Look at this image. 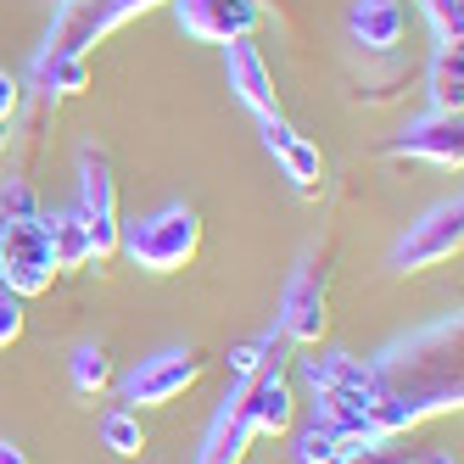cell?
Instances as JSON below:
<instances>
[{"mask_svg": "<svg viewBox=\"0 0 464 464\" xmlns=\"http://www.w3.org/2000/svg\"><path fill=\"white\" fill-rule=\"evenodd\" d=\"M409 28V6L403 0H353L347 6V34L363 51H397Z\"/></svg>", "mask_w": 464, "mask_h": 464, "instance_id": "9a60e30c", "label": "cell"}, {"mask_svg": "<svg viewBox=\"0 0 464 464\" xmlns=\"http://www.w3.org/2000/svg\"><path fill=\"white\" fill-rule=\"evenodd\" d=\"M56 246H51V224L45 213L34 218H0V285L12 296H45L56 285Z\"/></svg>", "mask_w": 464, "mask_h": 464, "instance_id": "3957f363", "label": "cell"}, {"mask_svg": "<svg viewBox=\"0 0 464 464\" xmlns=\"http://www.w3.org/2000/svg\"><path fill=\"white\" fill-rule=\"evenodd\" d=\"M224 73H229V90H236L241 107H252L257 118H275V112H280L275 73H269V62H263V51L252 45V34L224 45Z\"/></svg>", "mask_w": 464, "mask_h": 464, "instance_id": "7c38bea8", "label": "cell"}, {"mask_svg": "<svg viewBox=\"0 0 464 464\" xmlns=\"http://www.w3.org/2000/svg\"><path fill=\"white\" fill-rule=\"evenodd\" d=\"M17 102H23V90H17V79L0 68V146H6V129H12V118H17Z\"/></svg>", "mask_w": 464, "mask_h": 464, "instance_id": "d4e9b609", "label": "cell"}, {"mask_svg": "<svg viewBox=\"0 0 464 464\" xmlns=\"http://www.w3.org/2000/svg\"><path fill=\"white\" fill-rule=\"evenodd\" d=\"M342 464H403V459L386 453V448H370V453H353V459H342Z\"/></svg>", "mask_w": 464, "mask_h": 464, "instance_id": "484cf974", "label": "cell"}, {"mask_svg": "<svg viewBox=\"0 0 464 464\" xmlns=\"http://www.w3.org/2000/svg\"><path fill=\"white\" fill-rule=\"evenodd\" d=\"M40 202H34V185H28L23 174H6L0 179V218H34Z\"/></svg>", "mask_w": 464, "mask_h": 464, "instance_id": "603a6c76", "label": "cell"}, {"mask_svg": "<svg viewBox=\"0 0 464 464\" xmlns=\"http://www.w3.org/2000/svg\"><path fill=\"white\" fill-rule=\"evenodd\" d=\"M375 363V403L370 425L392 442L397 430H414L430 414H459L464 381H459V314L392 342Z\"/></svg>", "mask_w": 464, "mask_h": 464, "instance_id": "6da1fadb", "label": "cell"}, {"mask_svg": "<svg viewBox=\"0 0 464 464\" xmlns=\"http://www.w3.org/2000/svg\"><path fill=\"white\" fill-rule=\"evenodd\" d=\"M241 392H246V381L229 375L224 403H218V414H213V425H208L202 448H196V464H241L246 448L257 442V430H252V414H246V397H241Z\"/></svg>", "mask_w": 464, "mask_h": 464, "instance_id": "30bf717a", "label": "cell"}, {"mask_svg": "<svg viewBox=\"0 0 464 464\" xmlns=\"http://www.w3.org/2000/svg\"><path fill=\"white\" fill-rule=\"evenodd\" d=\"M79 218L90 229V263H107L118 252L123 236V218H118V179H112V162L102 151H79Z\"/></svg>", "mask_w": 464, "mask_h": 464, "instance_id": "277c9868", "label": "cell"}, {"mask_svg": "<svg viewBox=\"0 0 464 464\" xmlns=\"http://www.w3.org/2000/svg\"><path fill=\"white\" fill-rule=\"evenodd\" d=\"M23 296H12L6 285H0V353H6V347H17L23 342Z\"/></svg>", "mask_w": 464, "mask_h": 464, "instance_id": "cb8c5ba5", "label": "cell"}, {"mask_svg": "<svg viewBox=\"0 0 464 464\" xmlns=\"http://www.w3.org/2000/svg\"><path fill=\"white\" fill-rule=\"evenodd\" d=\"M0 464H28V453H23L17 442H6V437H0Z\"/></svg>", "mask_w": 464, "mask_h": 464, "instance_id": "4316f807", "label": "cell"}, {"mask_svg": "<svg viewBox=\"0 0 464 464\" xmlns=\"http://www.w3.org/2000/svg\"><path fill=\"white\" fill-rule=\"evenodd\" d=\"M102 442H107L118 459H140V453H146V425H140V409H129V403L107 409V414H102Z\"/></svg>", "mask_w": 464, "mask_h": 464, "instance_id": "44dd1931", "label": "cell"}, {"mask_svg": "<svg viewBox=\"0 0 464 464\" xmlns=\"http://www.w3.org/2000/svg\"><path fill=\"white\" fill-rule=\"evenodd\" d=\"M386 151L392 157H425V162H437V169H459L464 162V118L459 112H425Z\"/></svg>", "mask_w": 464, "mask_h": 464, "instance_id": "8fae6325", "label": "cell"}, {"mask_svg": "<svg viewBox=\"0 0 464 464\" xmlns=\"http://www.w3.org/2000/svg\"><path fill=\"white\" fill-rule=\"evenodd\" d=\"M118 252L146 275H179L185 263L202 252V218L185 202H169V208H157L135 224H123Z\"/></svg>", "mask_w": 464, "mask_h": 464, "instance_id": "7a4b0ae2", "label": "cell"}, {"mask_svg": "<svg viewBox=\"0 0 464 464\" xmlns=\"http://www.w3.org/2000/svg\"><path fill=\"white\" fill-rule=\"evenodd\" d=\"M464 246V202H437L420 224H409V236L392 246V269L397 275H414V269H437V263L459 257Z\"/></svg>", "mask_w": 464, "mask_h": 464, "instance_id": "8992f818", "label": "cell"}, {"mask_svg": "<svg viewBox=\"0 0 464 464\" xmlns=\"http://www.w3.org/2000/svg\"><path fill=\"white\" fill-rule=\"evenodd\" d=\"M303 381L314 392H347L358 403H375V363L358 358V353H319L303 358Z\"/></svg>", "mask_w": 464, "mask_h": 464, "instance_id": "5bb4252c", "label": "cell"}, {"mask_svg": "<svg viewBox=\"0 0 464 464\" xmlns=\"http://www.w3.org/2000/svg\"><path fill=\"white\" fill-rule=\"evenodd\" d=\"M68 381H73L79 397H102V392L112 386V358H107V347H95V342L73 347V358H68Z\"/></svg>", "mask_w": 464, "mask_h": 464, "instance_id": "ffe728a7", "label": "cell"}, {"mask_svg": "<svg viewBox=\"0 0 464 464\" xmlns=\"http://www.w3.org/2000/svg\"><path fill=\"white\" fill-rule=\"evenodd\" d=\"M196 381H202V358H196L190 347H162V353L140 358L135 370L118 381V392H123L129 409H169Z\"/></svg>", "mask_w": 464, "mask_h": 464, "instance_id": "5b68a950", "label": "cell"}, {"mask_svg": "<svg viewBox=\"0 0 464 464\" xmlns=\"http://www.w3.org/2000/svg\"><path fill=\"white\" fill-rule=\"evenodd\" d=\"M430 28H437V45H459L464 40V0H420Z\"/></svg>", "mask_w": 464, "mask_h": 464, "instance_id": "7402d4cb", "label": "cell"}, {"mask_svg": "<svg viewBox=\"0 0 464 464\" xmlns=\"http://www.w3.org/2000/svg\"><path fill=\"white\" fill-rule=\"evenodd\" d=\"M257 123H263V146L280 157V169H285L291 190H296V196H314L319 179H324V157H319V146H314L308 135H296V129H291L280 112H275V118H257Z\"/></svg>", "mask_w": 464, "mask_h": 464, "instance_id": "4fadbf2b", "label": "cell"}, {"mask_svg": "<svg viewBox=\"0 0 464 464\" xmlns=\"http://www.w3.org/2000/svg\"><path fill=\"white\" fill-rule=\"evenodd\" d=\"M425 95H430V112L464 107V51L459 45H437V56L425 68Z\"/></svg>", "mask_w": 464, "mask_h": 464, "instance_id": "e0dca14e", "label": "cell"}, {"mask_svg": "<svg viewBox=\"0 0 464 464\" xmlns=\"http://www.w3.org/2000/svg\"><path fill=\"white\" fill-rule=\"evenodd\" d=\"M34 90H45V95H84L90 90V56L40 51L34 56Z\"/></svg>", "mask_w": 464, "mask_h": 464, "instance_id": "ac0fdd59", "label": "cell"}, {"mask_svg": "<svg viewBox=\"0 0 464 464\" xmlns=\"http://www.w3.org/2000/svg\"><path fill=\"white\" fill-rule=\"evenodd\" d=\"M330 324V296H324V275L314 263H296L285 291H280V314H275V336L296 342V347H314Z\"/></svg>", "mask_w": 464, "mask_h": 464, "instance_id": "ba28073f", "label": "cell"}, {"mask_svg": "<svg viewBox=\"0 0 464 464\" xmlns=\"http://www.w3.org/2000/svg\"><path fill=\"white\" fill-rule=\"evenodd\" d=\"M414 464H459L453 453H425V459H414Z\"/></svg>", "mask_w": 464, "mask_h": 464, "instance_id": "83f0119b", "label": "cell"}, {"mask_svg": "<svg viewBox=\"0 0 464 464\" xmlns=\"http://www.w3.org/2000/svg\"><path fill=\"white\" fill-rule=\"evenodd\" d=\"M246 414H252V430L257 437H280V430H291V386L280 375V358L263 363V370L246 381Z\"/></svg>", "mask_w": 464, "mask_h": 464, "instance_id": "2e32d148", "label": "cell"}, {"mask_svg": "<svg viewBox=\"0 0 464 464\" xmlns=\"http://www.w3.org/2000/svg\"><path fill=\"white\" fill-rule=\"evenodd\" d=\"M73 6H95V0H73Z\"/></svg>", "mask_w": 464, "mask_h": 464, "instance_id": "f1b7e54d", "label": "cell"}, {"mask_svg": "<svg viewBox=\"0 0 464 464\" xmlns=\"http://www.w3.org/2000/svg\"><path fill=\"white\" fill-rule=\"evenodd\" d=\"M151 6H162V0H95V6H62L56 12V23H51V34H45V45L40 51H68V56H84L95 40H107L112 28H123L129 17H140V12H151Z\"/></svg>", "mask_w": 464, "mask_h": 464, "instance_id": "52a82bcc", "label": "cell"}, {"mask_svg": "<svg viewBox=\"0 0 464 464\" xmlns=\"http://www.w3.org/2000/svg\"><path fill=\"white\" fill-rule=\"evenodd\" d=\"M45 224H51V246H56V269L62 275H68V269H90V229H84L79 208H62Z\"/></svg>", "mask_w": 464, "mask_h": 464, "instance_id": "d6986e66", "label": "cell"}, {"mask_svg": "<svg viewBox=\"0 0 464 464\" xmlns=\"http://www.w3.org/2000/svg\"><path fill=\"white\" fill-rule=\"evenodd\" d=\"M174 23L185 28L190 40H208V45H229V40H246L252 28L263 23L257 0H169Z\"/></svg>", "mask_w": 464, "mask_h": 464, "instance_id": "9c48e42d", "label": "cell"}]
</instances>
